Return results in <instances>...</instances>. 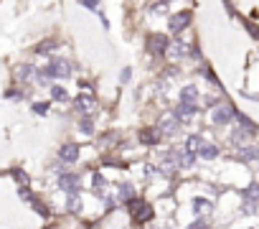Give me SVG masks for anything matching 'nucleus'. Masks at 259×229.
Masks as SVG:
<instances>
[{"label":"nucleus","mask_w":259,"mask_h":229,"mask_svg":"<svg viewBox=\"0 0 259 229\" xmlns=\"http://www.w3.org/2000/svg\"><path fill=\"white\" fill-rule=\"evenodd\" d=\"M234 118H236V109H234L229 102H221L218 107H213V114H211L213 125H218V128H226Z\"/></svg>","instance_id":"f257e3e1"},{"label":"nucleus","mask_w":259,"mask_h":229,"mask_svg":"<svg viewBox=\"0 0 259 229\" xmlns=\"http://www.w3.org/2000/svg\"><path fill=\"white\" fill-rule=\"evenodd\" d=\"M127 206H130V214H132L137 221L153 219V206H150V204H145V201H140V199H132Z\"/></svg>","instance_id":"f03ea898"},{"label":"nucleus","mask_w":259,"mask_h":229,"mask_svg":"<svg viewBox=\"0 0 259 229\" xmlns=\"http://www.w3.org/2000/svg\"><path fill=\"white\" fill-rule=\"evenodd\" d=\"M59 188H64L66 194H79L82 191V178L77 173H61L59 176Z\"/></svg>","instance_id":"7ed1b4c3"},{"label":"nucleus","mask_w":259,"mask_h":229,"mask_svg":"<svg viewBox=\"0 0 259 229\" xmlns=\"http://www.w3.org/2000/svg\"><path fill=\"white\" fill-rule=\"evenodd\" d=\"M46 74L51 76V79H69V74H71V66H69L64 59H54V61L46 66Z\"/></svg>","instance_id":"20e7f679"},{"label":"nucleus","mask_w":259,"mask_h":229,"mask_svg":"<svg viewBox=\"0 0 259 229\" xmlns=\"http://www.w3.org/2000/svg\"><path fill=\"white\" fill-rule=\"evenodd\" d=\"M147 46H150V51H153V54H168L173 44L168 41V36L153 33V36H147Z\"/></svg>","instance_id":"39448f33"},{"label":"nucleus","mask_w":259,"mask_h":229,"mask_svg":"<svg viewBox=\"0 0 259 229\" xmlns=\"http://www.w3.org/2000/svg\"><path fill=\"white\" fill-rule=\"evenodd\" d=\"M193 163H196V153L193 150H188V148L175 150V166L178 168H193Z\"/></svg>","instance_id":"423d86ee"},{"label":"nucleus","mask_w":259,"mask_h":229,"mask_svg":"<svg viewBox=\"0 0 259 229\" xmlns=\"http://www.w3.org/2000/svg\"><path fill=\"white\" fill-rule=\"evenodd\" d=\"M74 107H77L79 112H92L94 107H97V97L94 94H89V92H84V94H79L77 99H74Z\"/></svg>","instance_id":"0eeeda50"},{"label":"nucleus","mask_w":259,"mask_h":229,"mask_svg":"<svg viewBox=\"0 0 259 229\" xmlns=\"http://www.w3.org/2000/svg\"><path fill=\"white\" fill-rule=\"evenodd\" d=\"M196 112H198L196 102H180V104L175 107V118H178L180 123H186V120H191V118H193Z\"/></svg>","instance_id":"6e6552de"},{"label":"nucleus","mask_w":259,"mask_h":229,"mask_svg":"<svg viewBox=\"0 0 259 229\" xmlns=\"http://www.w3.org/2000/svg\"><path fill=\"white\" fill-rule=\"evenodd\" d=\"M178 128H180V120L175 118V112H168L165 118L160 120V133H165V135H175Z\"/></svg>","instance_id":"1a4fd4ad"},{"label":"nucleus","mask_w":259,"mask_h":229,"mask_svg":"<svg viewBox=\"0 0 259 229\" xmlns=\"http://www.w3.org/2000/svg\"><path fill=\"white\" fill-rule=\"evenodd\" d=\"M188 23H191V13H188V11H186V13H175V16L170 18V31H173V33H180Z\"/></svg>","instance_id":"9d476101"},{"label":"nucleus","mask_w":259,"mask_h":229,"mask_svg":"<svg viewBox=\"0 0 259 229\" xmlns=\"http://www.w3.org/2000/svg\"><path fill=\"white\" fill-rule=\"evenodd\" d=\"M77 158H79V148H77V145H64V148H59V161L74 163Z\"/></svg>","instance_id":"9b49d317"},{"label":"nucleus","mask_w":259,"mask_h":229,"mask_svg":"<svg viewBox=\"0 0 259 229\" xmlns=\"http://www.w3.org/2000/svg\"><path fill=\"white\" fill-rule=\"evenodd\" d=\"M140 143H142V145H158V143H160V133H155V130H150V128H142V130H140Z\"/></svg>","instance_id":"f8f14e48"},{"label":"nucleus","mask_w":259,"mask_h":229,"mask_svg":"<svg viewBox=\"0 0 259 229\" xmlns=\"http://www.w3.org/2000/svg\"><path fill=\"white\" fill-rule=\"evenodd\" d=\"M241 199L246 204H259V183H249L244 191H241Z\"/></svg>","instance_id":"ddd939ff"},{"label":"nucleus","mask_w":259,"mask_h":229,"mask_svg":"<svg viewBox=\"0 0 259 229\" xmlns=\"http://www.w3.org/2000/svg\"><path fill=\"white\" fill-rule=\"evenodd\" d=\"M239 158H241L244 163H251V161H259V148H254V145H244V150L239 153Z\"/></svg>","instance_id":"4468645a"},{"label":"nucleus","mask_w":259,"mask_h":229,"mask_svg":"<svg viewBox=\"0 0 259 229\" xmlns=\"http://www.w3.org/2000/svg\"><path fill=\"white\" fill-rule=\"evenodd\" d=\"M92 186H94V194H97V196H104V194H107V181H104L102 173H94V176H92Z\"/></svg>","instance_id":"2eb2a0df"},{"label":"nucleus","mask_w":259,"mask_h":229,"mask_svg":"<svg viewBox=\"0 0 259 229\" xmlns=\"http://www.w3.org/2000/svg\"><path fill=\"white\" fill-rule=\"evenodd\" d=\"M117 196H120V201H125V204H130V201L135 199V188H132L130 183H122V186L117 188Z\"/></svg>","instance_id":"dca6fc26"},{"label":"nucleus","mask_w":259,"mask_h":229,"mask_svg":"<svg viewBox=\"0 0 259 229\" xmlns=\"http://www.w3.org/2000/svg\"><path fill=\"white\" fill-rule=\"evenodd\" d=\"M249 135H251L249 130L239 128V130H234V133H231V143H234L236 148H244V143H246V138H249Z\"/></svg>","instance_id":"f3484780"},{"label":"nucleus","mask_w":259,"mask_h":229,"mask_svg":"<svg viewBox=\"0 0 259 229\" xmlns=\"http://www.w3.org/2000/svg\"><path fill=\"white\" fill-rule=\"evenodd\" d=\"M198 158H203V161H213V158H218V148H216V145H203V148L198 150Z\"/></svg>","instance_id":"a211bd4d"},{"label":"nucleus","mask_w":259,"mask_h":229,"mask_svg":"<svg viewBox=\"0 0 259 229\" xmlns=\"http://www.w3.org/2000/svg\"><path fill=\"white\" fill-rule=\"evenodd\" d=\"M196 99H198V89L196 87L188 84V87L180 89V102H196Z\"/></svg>","instance_id":"6ab92c4d"},{"label":"nucleus","mask_w":259,"mask_h":229,"mask_svg":"<svg viewBox=\"0 0 259 229\" xmlns=\"http://www.w3.org/2000/svg\"><path fill=\"white\" fill-rule=\"evenodd\" d=\"M66 206H69V211H82V199H79V194H69V199H66Z\"/></svg>","instance_id":"aec40b11"},{"label":"nucleus","mask_w":259,"mask_h":229,"mask_svg":"<svg viewBox=\"0 0 259 229\" xmlns=\"http://www.w3.org/2000/svg\"><path fill=\"white\" fill-rule=\"evenodd\" d=\"M193 211H196V214H201V211H211V201L196 196V199H193Z\"/></svg>","instance_id":"412c9836"},{"label":"nucleus","mask_w":259,"mask_h":229,"mask_svg":"<svg viewBox=\"0 0 259 229\" xmlns=\"http://www.w3.org/2000/svg\"><path fill=\"white\" fill-rule=\"evenodd\" d=\"M186 148H188V150H193V153H198V150L203 148V140H201V135H191V138L186 140Z\"/></svg>","instance_id":"4be33fe9"},{"label":"nucleus","mask_w":259,"mask_h":229,"mask_svg":"<svg viewBox=\"0 0 259 229\" xmlns=\"http://www.w3.org/2000/svg\"><path fill=\"white\" fill-rule=\"evenodd\" d=\"M236 120H239V125H241V128H244V130H249V133H251V135H254V133H256V125H254V123H251V120H249V118H244V114H241V112H236Z\"/></svg>","instance_id":"5701e85b"},{"label":"nucleus","mask_w":259,"mask_h":229,"mask_svg":"<svg viewBox=\"0 0 259 229\" xmlns=\"http://www.w3.org/2000/svg\"><path fill=\"white\" fill-rule=\"evenodd\" d=\"M79 130H82L84 135H94V120H92V118H84V120L79 123Z\"/></svg>","instance_id":"b1692460"},{"label":"nucleus","mask_w":259,"mask_h":229,"mask_svg":"<svg viewBox=\"0 0 259 229\" xmlns=\"http://www.w3.org/2000/svg\"><path fill=\"white\" fill-rule=\"evenodd\" d=\"M13 178L18 181V186H21V188H23V186H28V173H26V171H18V168H16V171H13Z\"/></svg>","instance_id":"393cba45"},{"label":"nucleus","mask_w":259,"mask_h":229,"mask_svg":"<svg viewBox=\"0 0 259 229\" xmlns=\"http://www.w3.org/2000/svg\"><path fill=\"white\" fill-rule=\"evenodd\" d=\"M51 97H54V99H61V102H64L69 94H66V89H64V87H51Z\"/></svg>","instance_id":"a878e982"},{"label":"nucleus","mask_w":259,"mask_h":229,"mask_svg":"<svg viewBox=\"0 0 259 229\" xmlns=\"http://www.w3.org/2000/svg\"><path fill=\"white\" fill-rule=\"evenodd\" d=\"M33 112H36V114H46V112H49V102H36V104H33Z\"/></svg>","instance_id":"bb28decb"},{"label":"nucleus","mask_w":259,"mask_h":229,"mask_svg":"<svg viewBox=\"0 0 259 229\" xmlns=\"http://www.w3.org/2000/svg\"><path fill=\"white\" fill-rule=\"evenodd\" d=\"M168 54L170 56H183V54H186V46H183V44H173V49Z\"/></svg>","instance_id":"cd10ccee"},{"label":"nucleus","mask_w":259,"mask_h":229,"mask_svg":"<svg viewBox=\"0 0 259 229\" xmlns=\"http://www.w3.org/2000/svg\"><path fill=\"white\" fill-rule=\"evenodd\" d=\"M18 76H21V79H28V76H33V69H31L28 64H23V66L18 69Z\"/></svg>","instance_id":"c85d7f7f"},{"label":"nucleus","mask_w":259,"mask_h":229,"mask_svg":"<svg viewBox=\"0 0 259 229\" xmlns=\"http://www.w3.org/2000/svg\"><path fill=\"white\" fill-rule=\"evenodd\" d=\"M153 13H168V0H163V3H155Z\"/></svg>","instance_id":"c756f323"},{"label":"nucleus","mask_w":259,"mask_h":229,"mask_svg":"<svg viewBox=\"0 0 259 229\" xmlns=\"http://www.w3.org/2000/svg\"><path fill=\"white\" fill-rule=\"evenodd\" d=\"M56 46L54 44H44V46H39V49H36V51H39V54H51Z\"/></svg>","instance_id":"7c9ffc66"},{"label":"nucleus","mask_w":259,"mask_h":229,"mask_svg":"<svg viewBox=\"0 0 259 229\" xmlns=\"http://www.w3.org/2000/svg\"><path fill=\"white\" fill-rule=\"evenodd\" d=\"M188 229H208V224H206V219H198V221H193Z\"/></svg>","instance_id":"2f4dec72"},{"label":"nucleus","mask_w":259,"mask_h":229,"mask_svg":"<svg viewBox=\"0 0 259 229\" xmlns=\"http://www.w3.org/2000/svg\"><path fill=\"white\" fill-rule=\"evenodd\" d=\"M82 6H87V8H92V11H97V6H99V0H79Z\"/></svg>","instance_id":"473e14b6"},{"label":"nucleus","mask_w":259,"mask_h":229,"mask_svg":"<svg viewBox=\"0 0 259 229\" xmlns=\"http://www.w3.org/2000/svg\"><path fill=\"white\" fill-rule=\"evenodd\" d=\"M241 211H244V214H254V211H256V204H246V201H244Z\"/></svg>","instance_id":"72a5a7b5"}]
</instances>
